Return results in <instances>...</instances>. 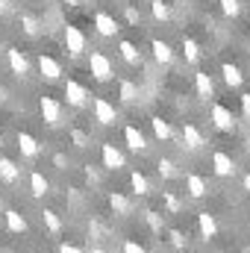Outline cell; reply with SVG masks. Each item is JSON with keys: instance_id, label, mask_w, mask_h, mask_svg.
<instances>
[{"instance_id": "cell-1", "label": "cell", "mask_w": 250, "mask_h": 253, "mask_svg": "<svg viewBox=\"0 0 250 253\" xmlns=\"http://www.w3.org/2000/svg\"><path fill=\"white\" fill-rule=\"evenodd\" d=\"M39 109H42V118H44V124L47 126H62L65 124V109L59 100H53V97H42L39 100Z\"/></svg>"}, {"instance_id": "cell-2", "label": "cell", "mask_w": 250, "mask_h": 253, "mask_svg": "<svg viewBox=\"0 0 250 253\" xmlns=\"http://www.w3.org/2000/svg\"><path fill=\"white\" fill-rule=\"evenodd\" d=\"M88 71H91V77L94 80H100V83H106V80H112V62H109V56L106 53H91L88 56Z\"/></svg>"}, {"instance_id": "cell-3", "label": "cell", "mask_w": 250, "mask_h": 253, "mask_svg": "<svg viewBox=\"0 0 250 253\" xmlns=\"http://www.w3.org/2000/svg\"><path fill=\"white\" fill-rule=\"evenodd\" d=\"M65 47H68V53H71V56L85 53L88 42H85V36H83V30H80V27H65Z\"/></svg>"}, {"instance_id": "cell-4", "label": "cell", "mask_w": 250, "mask_h": 253, "mask_svg": "<svg viewBox=\"0 0 250 253\" xmlns=\"http://www.w3.org/2000/svg\"><path fill=\"white\" fill-rule=\"evenodd\" d=\"M65 97H68V103L77 106V109L88 103V91H85V85L77 83V80H68V83H65Z\"/></svg>"}, {"instance_id": "cell-5", "label": "cell", "mask_w": 250, "mask_h": 253, "mask_svg": "<svg viewBox=\"0 0 250 253\" xmlns=\"http://www.w3.org/2000/svg\"><path fill=\"white\" fill-rule=\"evenodd\" d=\"M100 159H103V168H109V171L124 168V153L115 144H100Z\"/></svg>"}, {"instance_id": "cell-6", "label": "cell", "mask_w": 250, "mask_h": 253, "mask_svg": "<svg viewBox=\"0 0 250 253\" xmlns=\"http://www.w3.org/2000/svg\"><path fill=\"white\" fill-rule=\"evenodd\" d=\"M94 118L103 126H109V124L118 121V112H115V106H112L106 97H97V100H94Z\"/></svg>"}, {"instance_id": "cell-7", "label": "cell", "mask_w": 250, "mask_h": 253, "mask_svg": "<svg viewBox=\"0 0 250 253\" xmlns=\"http://www.w3.org/2000/svg\"><path fill=\"white\" fill-rule=\"evenodd\" d=\"M212 168H215L218 177H233V174H236V162H233V156L224 153V150H215V156H212Z\"/></svg>"}, {"instance_id": "cell-8", "label": "cell", "mask_w": 250, "mask_h": 253, "mask_svg": "<svg viewBox=\"0 0 250 253\" xmlns=\"http://www.w3.org/2000/svg\"><path fill=\"white\" fill-rule=\"evenodd\" d=\"M94 27H97V33L100 36H106V39H112V36H118V21L112 18V15H106V12H97L94 15Z\"/></svg>"}, {"instance_id": "cell-9", "label": "cell", "mask_w": 250, "mask_h": 253, "mask_svg": "<svg viewBox=\"0 0 250 253\" xmlns=\"http://www.w3.org/2000/svg\"><path fill=\"white\" fill-rule=\"evenodd\" d=\"M6 59H9V68H12L18 77H27V74H30V62H27V56H24L18 47H9V50H6Z\"/></svg>"}, {"instance_id": "cell-10", "label": "cell", "mask_w": 250, "mask_h": 253, "mask_svg": "<svg viewBox=\"0 0 250 253\" xmlns=\"http://www.w3.org/2000/svg\"><path fill=\"white\" fill-rule=\"evenodd\" d=\"M39 71H42V77H44V80H50V83L62 77V65L56 62L53 56H44V53L39 56Z\"/></svg>"}, {"instance_id": "cell-11", "label": "cell", "mask_w": 250, "mask_h": 253, "mask_svg": "<svg viewBox=\"0 0 250 253\" xmlns=\"http://www.w3.org/2000/svg\"><path fill=\"white\" fill-rule=\"evenodd\" d=\"M212 121H215V126H218V129H233V126H236L233 112H230L224 103H215V106H212Z\"/></svg>"}, {"instance_id": "cell-12", "label": "cell", "mask_w": 250, "mask_h": 253, "mask_svg": "<svg viewBox=\"0 0 250 253\" xmlns=\"http://www.w3.org/2000/svg\"><path fill=\"white\" fill-rule=\"evenodd\" d=\"M194 88H197V97H203V100H209L215 94V83H212V77L206 71H197L194 74Z\"/></svg>"}, {"instance_id": "cell-13", "label": "cell", "mask_w": 250, "mask_h": 253, "mask_svg": "<svg viewBox=\"0 0 250 253\" xmlns=\"http://www.w3.org/2000/svg\"><path fill=\"white\" fill-rule=\"evenodd\" d=\"M18 147H21V156H27V159H36V156L42 153L39 141H36L30 132H18Z\"/></svg>"}, {"instance_id": "cell-14", "label": "cell", "mask_w": 250, "mask_h": 253, "mask_svg": "<svg viewBox=\"0 0 250 253\" xmlns=\"http://www.w3.org/2000/svg\"><path fill=\"white\" fill-rule=\"evenodd\" d=\"M150 47H153V59H156L159 65H171V62H174V50H171V44H168V42L153 39V44H150Z\"/></svg>"}, {"instance_id": "cell-15", "label": "cell", "mask_w": 250, "mask_h": 253, "mask_svg": "<svg viewBox=\"0 0 250 253\" xmlns=\"http://www.w3.org/2000/svg\"><path fill=\"white\" fill-rule=\"evenodd\" d=\"M183 141H186L188 150H200V147L206 144L203 132H200V129H197L194 124H186V126H183Z\"/></svg>"}, {"instance_id": "cell-16", "label": "cell", "mask_w": 250, "mask_h": 253, "mask_svg": "<svg viewBox=\"0 0 250 253\" xmlns=\"http://www.w3.org/2000/svg\"><path fill=\"white\" fill-rule=\"evenodd\" d=\"M124 141H126V147L129 150H144L147 144H144V135H141V129L138 126H124Z\"/></svg>"}, {"instance_id": "cell-17", "label": "cell", "mask_w": 250, "mask_h": 253, "mask_svg": "<svg viewBox=\"0 0 250 253\" xmlns=\"http://www.w3.org/2000/svg\"><path fill=\"white\" fill-rule=\"evenodd\" d=\"M186 191L194 197V200L206 197V180H203L200 174H188V177H186Z\"/></svg>"}, {"instance_id": "cell-18", "label": "cell", "mask_w": 250, "mask_h": 253, "mask_svg": "<svg viewBox=\"0 0 250 253\" xmlns=\"http://www.w3.org/2000/svg\"><path fill=\"white\" fill-rule=\"evenodd\" d=\"M197 227H200V236L203 239H215V233H218V224H215V218L209 212H200L197 215Z\"/></svg>"}, {"instance_id": "cell-19", "label": "cell", "mask_w": 250, "mask_h": 253, "mask_svg": "<svg viewBox=\"0 0 250 253\" xmlns=\"http://www.w3.org/2000/svg\"><path fill=\"white\" fill-rule=\"evenodd\" d=\"M47 189H50L47 177H44L42 171H33V174H30V191H33V197H44Z\"/></svg>"}, {"instance_id": "cell-20", "label": "cell", "mask_w": 250, "mask_h": 253, "mask_svg": "<svg viewBox=\"0 0 250 253\" xmlns=\"http://www.w3.org/2000/svg\"><path fill=\"white\" fill-rule=\"evenodd\" d=\"M221 74H224V83H227L230 88H239V85H242V71H239V65L224 62L221 65Z\"/></svg>"}, {"instance_id": "cell-21", "label": "cell", "mask_w": 250, "mask_h": 253, "mask_svg": "<svg viewBox=\"0 0 250 253\" xmlns=\"http://www.w3.org/2000/svg\"><path fill=\"white\" fill-rule=\"evenodd\" d=\"M3 215H6V227H9L12 233H27V218H24L21 212H15V209H6Z\"/></svg>"}, {"instance_id": "cell-22", "label": "cell", "mask_w": 250, "mask_h": 253, "mask_svg": "<svg viewBox=\"0 0 250 253\" xmlns=\"http://www.w3.org/2000/svg\"><path fill=\"white\" fill-rule=\"evenodd\" d=\"M18 177H21V168L12 159H0V180L3 183H18Z\"/></svg>"}, {"instance_id": "cell-23", "label": "cell", "mask_w": 250, "mask_h": 253, "mask_svg": "<svg viewBox=\"0 0 250 253\" xmlns=\"http://www.w3.org/2000/svg\"><path fill=\"white\" fill-rule=\"evenodd\" d=\"M118 50H121V56H124L126 65H141V50H138L132 42H121Z\"/></svg>"}, {"instance_id": "cell-24", "label": "cell", "mask_w": 250, "mask_h": 253, "mask_svg": "<svg viewBox=\"0 0 250 253\" xmlns=\"http://www.w3.org/2000/svg\"><path fill=\"white\" fill-rule=\"evenodd\" d=\"M129 186H132V191H135L138 197H144V194L150 191V186H147V177H144L141 171H132V174H129Z\"/></svg>"}, {"instance_id": "cell-25", "label": "cell", "mask_w": 250, "mask_h": 253, "mask_svg": "<svg viewBox=\"0 0 250 253\" xmlns=\"http://www.w3.org/2000/svg\"><path fill=\"white\" fill-rule=\"evenodd\" d=\"M109 206H112L118 215H129V209H132V203L126 200L124 194H118V191H112V194H109Z\"/></svg>"}, {"instance_id": "cell-26", "label": "cell", "mask_w": 250, "mask_h": 253, "mask_svg": "<svg viewBox=\"0 0 250 253\" xmlns=\"http://www.w3.org/2000/svg\"><path fill=\"white\" fill-rule=\"evenodd\" d=\"M118 91H121V100H124V103H132V100H138V85H135V83H129V80H121Z\"/></svg>"}, {"instance_id": "cell-27", "label": "cell", "mask_w": 250, "mask_h": 253, "mask_svg": "<svg viewBox=\"0 0 250 253\" xmlns=\"http://www.w3.org/2000/svg\"><path fill=\"white\" fill-rule=\"evenodd\" d=\"M150 12H153L156 21H168V18H171V6L162 3V0H150Z\"/></svg>"}, {"instance_id": "cell-28", "label": "cell", "mask_w": 250, "mask_h": 253, "mask_svg": "<svg viewBox=\"0 0 250 253\" xmlns=\"http://www.w3.org/2000/svg\"><path fill=\"white\" fill-rule=\"evenodd\" d=\"M21 27H24V33H27V36H39V27H42V24H39V18H36V15L24 12V15H21Z\"/></svg>"}, {"instance_id": "cell-29", "label": "cell", "mask_w": 250, "mask_h": 253, "mask_svg": "<svg viewBox=\"0 0 250 253\" xmlns=\"http://www.w3.org/2000/svg\"><path fill=\"white\" fill-rule=\"evenodd\" d=\"M150 124H153V132H156V138H159V141H168V138H171V126H168V121L153 118Z\"/></svg>"}, {"instance_id": "cell-30", "label": "cell", "mask_w": 250, "mask_h": 253, "mask_svg": "<svg viewBox=\"0 0 250 253\" xmlns=\"http://www.w3.org/2000/svg\"><path fill=\"white\" fill-rule=\"evenodd\" d=\"M42 218H44V224H47V230H50V233H59V230H62V221H59V215H56L53 209H44V212H42Z\"/></svg>"}, {"instance_id": "cell-31", "label": "cell", "mask_w": 250, "mask_h": 253, "mask_svg": "<svg viewBox=\"0 0 250 253\" xmlns=\"http://www.w3.org/2000/svg\"><path fill=\"white\" fill-rule=\"evenodd\" d=\"M183 50H186V62H197L200 59V47L194 39H183Z\"/></svg>"}, {"instance_id": "cell-32", "label": "cell", "mask_w": 250, "mask_h": 253, "mask_svg": "<svg viewBox=\"0 0 250 253\" xmlns=\"http://www.w3.org/2000/svg\"><path fill=\"white\" fill-rule=\"evenodd\" d=\"M144 218H147L150 230H162V224H165V218H162L159 212H153V209H147V212H144Z\"/></svg>"}, {"instance_id": "cell-33", "label": "cell", "mask_w": 250, "mask_h": 253, "mask_svg": "<svg viewBox=\"0 0 250 253\" xmlns=\"http://www.w3.org/2000/svg\"><path fill=\"white\" fill-rule=\"evenodd\" d=\"M218 3H221V12H224V15H230V18H236V15H239V9H242V6H239V0H218Z\"/></svg>"}, {"instance_id": "cell-34", "label": "cell", "mask_w": 250, "mask_h": 253, "mask_svg": "<svg viewBox=\"0 0 250 253\" xmlns=\"http://www.w3.org/2000/svg\"><path fill=\"white\" fill-rule=\"evenodd\" d=\"M71 141L77 144V147H88V132H83V129H71Z\"/></svg>"}, {"instance_id": "cell-35", "label": "cell", "mask_w": 250, "mask_h": 253, "mask_svg": "<svg viewBox=\"0 0 250 253\" xmlns=\"http://www.w3.org/2000/svg\"><path fill=\"white\" fill-rule=\"evenodd\" d=\"M159 174L168 180V177H174V174H177V165H174L171 159H159Z\"/></svg>"}, {"instance_id": "cell-36", "label": "cell", "mask_w": 250, "mask_h": 253, "mask_svg": "<svg viewBox=\"0 0 250 253\" xmlns=\"http://www.w3.org/2000/svg\"><path fill=\"white\" fill-rule=\"evenodd\" d=\"M162 197H165V206H168V212H180V197L177 194H171V191H162Z\"/></svg>"}, {"instance_id": "cell-37", "label": "cell", "mask_w": 250, "mask_h": 253, "mask_svg": "<svg viewBox=\"0 0 250 253\" xmlns=\"http://www.w3.org/2000/svg\"><path fill=\"white\" fill-rule=\"evenodd\" d=\"M168 236H171V245H174L177 251H186V245H188V242H186V236H183L180 230H171Z\"/></svg>"}, {"instance_id": "cell-38", "label": "cell", "mask_w": 250, "mask_h": 253, "mask_svg": "<svg viewBox=\"0 0 250 253\" xmlns=\"http://www.w3.org/2000/svg\"><path fill=\"white\" fill-rule=\"evenodd\" d=\"M124 253H147V251H144L138 242H132V239H129V242H124Z\"/></svg>"}, {"instance_id": "cell-39", "label": "cell", "mask_w": 250, "mask_h": 253, "mask_svg": "<svg viewBox=\"0 0 250 253\" xmlns=\"http://www.w3.org/2000/svg\"><path fill=\"white\" fill-rule=\"evenodd\" d=\"M59 253H83V251L74 248V245H68V242H62V245H59Z\"/></svg>"}, {"instance_id": "cell-40", "label": "cell", "mask_w": 250, "mask_h": 253, "mask_svg": "<svg viewBox=\"0 0 250 253\" xmlns=\"http://www.w3.org/2000/svg\"><path fill=\"white\" fill-rule=\"evenodd\" d=\"M53 165H56V168H65V165H68V159H65V153H56V156H53Z\"/></svg>"}, {"instance_id": "cell-41", "label": "cell", "mask_w": 250, "mask_h": 253, "mask_svg": "<svg viewBox=\"0 0 250 253\" xmlns=\"http://www.w3.org/2000/svg\"><path fill=\"white\" fill-rule=\"evenodd\" d=\"M242 109H245V115L250 118V94H242Z\"/></svg>"}, {"instance_id": "cell-42", "label": "cell", "mask_w": 250, "mask_h": 253, "mask_svg": "<svg viewBox=\"0 0 250 253\" xmlns=\"http://www.w3.org/2000/svg\"><path fill=\"white\" fill-rule=\"evenodd\" d=\"M245 191L250 194V174H245Z\"/></svg>"}, {"instance_id": "cell-43", "label": "cell", "mask_w": 250, "mask_h": 253, "mask_svg": "<svg viewBox=\"0 0 250 253\" xmlns=\"http://www.w3.org/2000/svg\"><path fill=\"white\" fill-rule=\"evenodd\" d=\"M0 103H6V88L0 85Z\"/></svg>"}, {"instance_id": "cell-44", "label": "cell", "mask_w": 250, "mask_h": 253, "mask_svg": "<svg viewBox=\"0 0 250 253\" xmlns=\"http://www.w3.org/2000/svg\"><path fill=\"white\" fill-rule=\"evenodd\" d=\"M6 6H9V3H6V0H0V12H6Z\"/></svg>"}, {"instance_id": "cell-45", "label": "cell", "mask_w": 250, "mask_h": 253, "mask_svg": "<svg viewBox=\"0 0 250 253\" xmlns=\"http://www.w3.org/2000/svg\"><path fill=\"white\" fill-rule=\"evenodd\" d=\"M91 253H106V251H103V248H94V251H91Z\"/></svg>"}, {"instance_id": "cell-46", "label": "cell", "mask_w": 250, "mask_h": 253, "mask_svg": "<svg viewBox=\"0 0 250 253\" xmlns=\"http://www.w3.org/2000/svg\"><path fill=\"white\" fill-rule=\"evenodd\" d=\"M65 3H71V6H77V3H80V0H65Z\"/></svg>"}, {"instance_id": "cell-47", "label": "cell", "mask_w": 250, "mask_h": 253, "mask_svg": "<svg viewBox=\"0 0 250 253\" xmlns=\"http://www.w3.org/2000/svg\"><path fill=\"white\" fill-rule=\"evenodd\" d=\"M0 147H3V135H0Z\"/></svg>"}, {"instance_id": "cell-48", "label": "cell", "mask_w": 250, "mask_h": 253, "mask_svg": "<svg viewBox=\"0 0 250 253\" xmlns=\"http://www.w3.org/2000/svg\"><path fill=\"white\" fill-rule=\"evenodd\" d=\"M0 206H3V197H0Z\"/></svg>"}]
</instances>
